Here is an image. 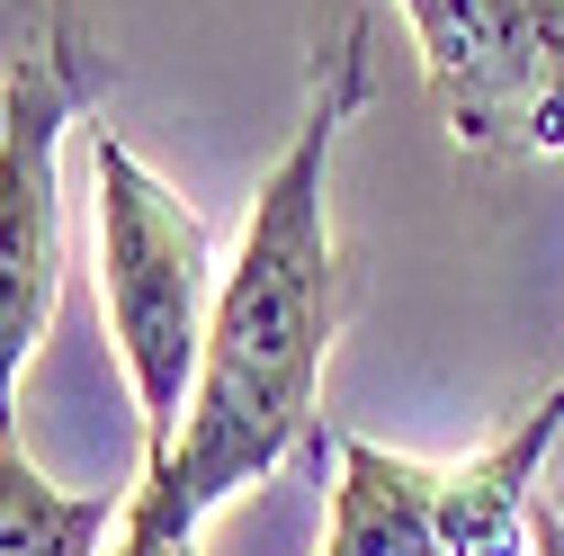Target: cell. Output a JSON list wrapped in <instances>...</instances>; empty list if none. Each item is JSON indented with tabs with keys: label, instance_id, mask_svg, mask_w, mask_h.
I'll return each mask as SVG.
<instances>
[{
	"label": "cell",
	"instance_id": "1",
	"mask_svg": "<svg viewBox=\"0 0 564 556\" xmlns=\"http://www.w3.org/2000/svg\"><path fill=\"white\" fill-rule=\"evenodd\" d=\"M368 45H377L368 19H340L332 54H314L305 117L251 197L242 252L225 260V297H216V332H206V360H197L188 423L162 458L134 467L126 512L206 530L234 494H251V484L288 467L296 440H314L323 360H332V332L349 306V269L332 243V153H340L349 117L368 108Z\"/></svg>",
	"mask_w": 564,
	"mask_h": 556
},
{
	"label": "cell",
	"instance_id": "2",
	"mask_svg": "<svg viewBox=\"0 0 564 556\" xmlns=\"http://www.w3.org/2000/svg\"><path fill=\"white\" fill-rule=\"evenodd\" d=\"M90 216H99V314L117 341V368L134 386L144 458H162L188 423V395H197L225 260H216L206 216L153 162H134L108 126H90Z\"/></svg>",
	"mask_w": 564,
	"mask_h": 556
},
{
	"label": "cell",
	"instance_id": "3",
	"mask_svg": "<svg viewBox=\"0 0 564 556\" xmlns=\"http://www.w3.org/2000/svg\"><path fill=\"white\" fill-rule=\"evenodd\" d=\"M108 90V54L73 0H45L36 45L0 73V431H19V377L63 306V145Z\"/></svg>",
	"mask_w": 564,
	"mask_h": 556
},
{
	"label": "cell",
	"instance_id": "4",
	"mask_svg": "<svg viewBox=\"0 0 564 556\" xmlns=\"http://www.w3.org/2000/svg\"><path fill=\"white\" fill-rule=\"evenodd\" d=\"M457 153H564V0H394Z\"/></svg>",
	"mask_w": 564,
	"mask_h": 556
},
{
	"label": "cell",
	"instance_id": "5",
	"mask_svg": "<svg viewBox=\"0 0 564 556\" xmlns=\"http://www.w3.org/2000/svg\"><path fill=\"white\" fill-rule=\"evenodd\" d=\"M564 440V377L520 413L502 440H484L475 458L440 467V556H529L538 538V475L546 449Z\"/></svg>",
	"mask_w": 564,
	"mask_h": 556
},
{
	"label": "cell",
	"instance_id": "6",
	"mask_svg": "<svg viewBox=\"0 0 564 556\" xmlns=\"http://www.w3.org/2000/svg\"><path fill=\"white\" fill-rule=\"evenodd\" d=\"M314 556H440V467L386 440H332V530Z\"/></svg>",
	"mask_w": 564,
	"mask_h": 556
},
{
	"label": "cell",
	"instance_id": "7",
	"mask_svg": "<svg viewBox=\"0 0 564 556\" xmlns=\"http://www.w3.org/2000/svg\"><path fill=\"white\" fill-rule=\"evenodd\" d=\"M117 512H126V484L73 494L19 449V431H0V556H108Z\"/></svg>",
	"mask_w": 564,
	"mask_h": 556
},
{
	"label": "cell",
	"instance_id": "8",
	"mask_svg": "<svg viewBox=\"0 0 564 556\" xmlns=\"http://www.w3.org/2000/svg\"><path fill=\"white\" fill-rule=\"evenodd\" d=\"M108 556H197V530H171V521H144V512H117Z\"/></svg>",
	"mask_w": 564,
	"mask_h": 556
},
{
	"label": "cell",
	"instance_id": "9",
	"mask_svg": "<svg viewBox=\"0 0 564 556\" xmlns=\"http://www.w3.org/2000/svg\"><path fill=\"white\" fill-rule=\"evenodd\" d=\"M529 556H564V512H555V503H538V538H529Z\"/></svg>",
	"mask_w": 564,
	"mask_h": 556
}]
</instances>
